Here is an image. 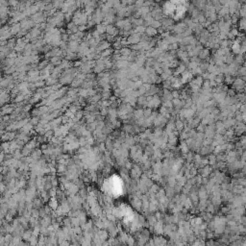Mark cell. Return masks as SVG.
<instances>
[{
    "mask_svg": "<svg viewBox=\"0 0 246 246\" xmlns=\"http://www.w3.org/2000/svg\"><path fill=\"white\" fill-rule=\"evenodd\" d=\"M109 45H110V44H109L108 42L102 41L101 43L99 44V49H100V50H105V49H107V48L109 47Z\"/></svg>",
    "mask_w": 246,
    "mask_h": 246,
    "instance_id": "52a82bcc",
    "label": "cell"
},
{
    "mask_svg": "<svg viewBox=\"0 0 246 246\" xmlns=\"http://www.w3.org/2000/svg\"><path fill=\"white\" fill-rule=\"evenodd\" d=\"M139 41H140V34H138V33H133V34H131V36L127 39L128 43H132V44L138 43Z\"/></svg>",
    "mask_w": 246,
    "mask_h": 246,
    "instance_id": "7a4b0ae2",
    "label": "cell"
},
{
    "mask_svg": "<svg viewBox=\"0 0 246 246\" xmlns=\"http://www.w3.org/2000/svg\"><path fill=\"white\" fill-rule=\"evenodd\" d=\"M104 189L111 196L118 197L124 193V183L118 175H113L105 181Z\"/></svg>",
    "mask_w": 246,
    "mask_h": 246,
    "instance_id": "6da1fadb",
    "label": "cell"
},
{
    "mask_svg": "<svg viewBox=\"0 0 246 246\" xmlns=\"http://www.w3.org/2000/svg\"><path fill=\"white\" fill-rule=\"evenodd\" d=\"M239 28L241 30H244V28H245V18L244 17H241L239 20Z\"/></svg>",
    "mask_w": 246,
    "mask_h": 246,
    "instance_id": "9c48e42d",
    "label": "cell"
},
{
    "mask_svg": "<svg viewBox=\"0 0 246 246\" xmlns=\"http://www.w3.org/2000/svg\"><path fill=\"white\" fill-rule=\"evenodd\" d=\"M233 85H234V88L240 91V90H242V88H244V81H243L242 79L238 78V79H236V81L233 83Z\"/></svg>",
    "mask_w": 246,
    "mask_h": 246,
    "instance_id": "277c9868",
    "label": "cell"
},
{
    "mask_svg": "<svg viewBox=\"0 0 246 246\" xmlns=\"http://www.w3.org/2000/svg\"><path fill=\"white\" fill-rule=\"evenodd\" d=\"M185 29V23H178L177 25L173 26V30L177 34H182Z\"/></svg>",
    "mask_w": 246,
    "mask_h": 246,
    "instance_id": "3957f363",
    "label": "cell"
},
{
    "mask_svg": "<svg viewBox=\"0 0 246 246\" xmlns=\"http://www.w3.org/2000/svg\"><path fill=\"white\" fill-rule=\"evenodd\" d=\"M145 32H146V34H147L148 37H153V36H155L157 34V29L151 27V26H148L145 29Z\"/></svg>",
    "mask_w": 246,
    "mask_h": 246,
    "instance_id": "5b68a950",
    "label": "cell"
},
{
    "mask_svg": "<svg viewBox=\"0 0 246 246\" xmlns=\"http://www.w3.org/2000/svg\"><path fill=\"white\" fill-rule=\"evenodd\" d=\"M150 26H151V27H153V28H155V29H159V28L162 26V23H161V21L153 19V20H152V22L150 23Z\"/></svg>",
    "mask_w": 246,
    "mask_h": 246,
    "instance_id": "8992f818",
    "label": "cell"
},
{
    "mask_svg": "<svg viewBox=\"0 0 246 246\" xmlns=\"http://www.w3.org/2000/svg\"><path fill=\"white\" fill-rule=\"evenodd\" d=\"M145 0H136L135 2V6L137 9H138V8H140L143 6V3H144Z\"/></svg>",
    "mask_w": 246,
    "mask_h": 246,
    "instance_id": "ba28073f",
    "label": "cell"
},
{
    "mask_svg": "<svg viewBox=\"0 0 246 246\" xmlns=\"http://www.w3.org/2000/svg\"><path fill=\"white\" fill-rule=\"evenodd\" d=\"M154 1H155V2H160L161 0H154Z\"/></svg>",
    "mask_w": 246,
    "mask_h": 246,
    "instance_id": "30bf717a",
    "label": "cell"
}]
</instances>
